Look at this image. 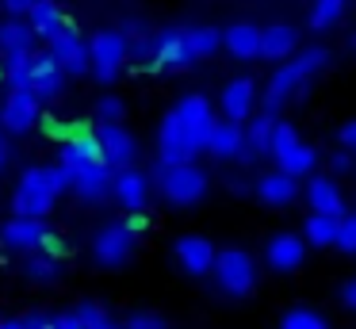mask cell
Returning a JSON list of instances; mask_svg holds the SVG:
<instances>
[{"label":"cell","mask_w":356,"mask_h":329,"mask_svg":"<svg viewBox=\"0 0 356 329\" xmlns=\"http://www.w3.org/2000/svg\"><path fill=\"white\" fill-rule=\"evenodd\" d=\"M127 65V35L123 31H96L88 38V69L96 73V81H115Z\"/></svg>","instance_id":"cell-6"},{"label":"cell","mask_w":356,"mask_h":329,"mask_svg":"<svg viewBox=\"0 0 356 329\" xmlns=\"http://www.w3.org/2000/svg\"><path fill=\"white\" fill-rule=\"evenodd\" d=\"M314 165H318V150H314V145H307V142H295L287 153H280V157H276V168H280V172H287V176H295V180H299V176H310V172H314Z\"/></svg>","instance_id":"cell-28"},{"label":"cell","mask_w":356,"mask_h":329,"mask_svg":"<svg viewBox=\"0 0 356 329\" xmlns=\"http://www.w3.org/2000/svg\"><path fill=\"white\" fill-rule=\"evenodd\" d=\"M295 142H302V138H299V130H295L291 122H280V119H276V127H272V138H268V157L276 161L280 153H287Z\"/></svg>","instance_id":"cell-37"},{"label":"cell","mask_w":356,"mask_h":329,"mask_svg":"<svg viewBox=\"0 0 356 329\" xmlns=\"http://www.w3.org/2000/svg\"><path fill=\"white\" fill-rule=\"evenodd\" d=\"M70 165H35L27 168L24 176H19L16 191H12V207H16V214H24V218H47L50 211H54L58 195L62 191H70Z\"/></svg>","instance_id":"cell-1"},{"label":"cell","mask_w":356,"mask_h":329,"mask_svg":"<svg viewBox=\"0 0 356 329\" xmlns=\"http://www.w3.org/2000/svg\"><path fill=\"white\" fill-rule=\"evenodd\" d=\"M211 275H215L218 291H226L230 298H245L249 291L257 287V260L249 257L245 249L230 245V249H218Z\"/></svg>","instance_id":"cell-4"},{"label":"cell","mask_w":356,"mask_h":329,"mask_svg":"<svg viewBox=\"0 0 356 329\" xmlns=\"http://www.w3.org/2000/svg\"><path fill=\"white\" fill-rule=\"evenodd\" d=\"M307 203H310V214H330V218H341V214H345V195H341V184L333 180L330 172H325V176H310Z\"/></svg>","instance_id":"cell-18"},{"label":"cell","mask_w":356,"mask_h":329,"mask_svg":"<svg viewBox=\"0 0 356 329\" xmlns=\"http://www.w3.org/2000/svg\"><path fill=\"white\" fill-rule=\"evenodd\" d=\"M50 237V230L42 226V218H24V214H16V218H8L4 226H0V249L4 252H35L42 249Z\"/></svg>","instance_id":"cell-12"},{"label":"cell","mask_w":356,"mask_h":329,"mask_svg":"<svg viewBox=\"0 0 356 329\" xmlns=\"http://www.w3.org/2000/svg\"><path fill=\"white\" fill-rule=\"evenodd\" d=\"M0 329H27V321L24 318H4V321H0Z\"/></svg>","instance_id":"cell-48"},{"label":"cell","mask_w":356,"mask_h":329,"mask_svg":"<svg viewBox=\"0 0 356 329\" xmlns=\"http://www.w3.org/2000/svg\"><path fill=\"white\" fill-rule=\"evenodd\" d=\"M192 61L195 58H192V50H188L184 27L154 35V69H184V65H192Z\"/></svg>","instance_id":"cell-17"},{"label":"cell","mask_w":356,"mask_h":329,"mask_svg":"<svg viewBox=\"0 0 356 329\" xmlns=\"http://www.w3.org/2000/svg\"><path fill=\"white\" fill-rule=\"evenodd\" d=\"M200 157V150L192 145V138L184 134V127L177 122V115H165L157 127V165H188Z\"/></svg>","instance_id":"cell-11"},{"label":"cell","mask_w":356,"mask_h":329,"mask_svg":"<svg viewBox=\"0 0 356 329\" xmlns=\"http://www.w3.org/2000/svg\"><path fill=\"white\" fill-rule=\"evenodd\" d=\"M70 191L85 203H104L111 199V168L104 161H81V165H70Z\"/></svg>","instance_id":"cell-10"},{"label":"cell","mask_w":356,"mask_h":329,"mask_svg":"<svg viewBox=\"0 0 356 329\" xmlns=\"http://www.w3.org/2000/svg\"><path fill=\"white\" fill-rule=\"evenodd\" d=\"M149 191H154V184H149V176L142 172L138 165H134V168H119V172L111 176V199H115L119 207H127L131 214L146 211Z\"/></svg>","instance_id":"cell-13"},{"label":"cell","mask_w":356,"mask_h":329,"mask_svg":"<svg viewBox=\"0 0 356 329\" xmlns=\"http://www.w3.org/2000/svg\"><path fill=\"white\" fill-rule=\"evenodd\" d=\"M172 115H177V122L184 127V134L192 138L195 150H200V153L207 150V138H211V130H215V122H218V115H215V107H211V99L200 96V92H188V96L177 99Z\"/></svg>","instance_id":"cell-8"},{"label":"cell","mask_w":356,"mask_h":329,"mask_svg":"<svg viewBox=\"0 0 356 329\" xmlns=\"http://www.w3.org/2000/svg\"><path fill=\"white\" fill-rule=\"evenodd\" d=\"M184 38H188L192 58H207V54H215L218 46H222V31L207 27V23H200V27H184Z\"/></svg>","instance_id":"cell-34"},{"label":"cell","mask_w":356,"mask_h":329,"mask_svg":"<svg viewBox=\"0 0 356 329\" xmlns=\"http://www.w3.org/2000/svg\"><path fill=\"white\" fill-rule=\"evenodd\" d=\"M353 165H356V157L341 150V153H333V157H330V168H325V172H330V176H348V172H353Z\"/></svg>","instance_id":"cell-41"},{"label":"cell","mask_w":356,"mask_h":329,"mask_svg":"<svg viewBox=\"0 0 356 329\" xmlns=\"http://www.w3.org/2000/svg\"><path fill=\"white\" fill-rule=\"evenodd\" d=\"M280 329H330V321L318 310H307V306H291V310L280 318Z\"/></svg>","instance_id":"cell-35"},{"label":"cell","mask_w":356,"mask_h":329,"mask_svg":"<svg viewBox=\"0 0 356 329\" xmlns=\"http://www.w3.org/2000/svg\"><path fill=\"white\" fill-rule=\"evenodd\" d=\"M241 150H245V127L230 122V119H218L211 138H207V153L215 161H238Z\"/></svg>","instance_id":"cell-21"},{"label":"cell","mask_w":356,"mask_h":329,"mask_svg":"<svg viewBox=\"0 0 356 329\" xmlns=\"http://www.w3.org/2000/svg\"><path fill=\"white\" fill-rule=\"evenodd\" d=\"M138 249V234L127 222H108L92 234V257L100 268H123Z\"/></svg>","instance_id":"cell-5"},{"label":"cell","mask_w":356,"mask_h":329,"mask_svg":"<svg viewBox=\"0 0 356 329\" xmlns=\"http://www.w3.org/2000/svg\"><path fill=\"white\" fill-rule=\"evenodd\" d=\"M325 65H330V50H325V46H307V50L295 54L291 61H284V65L268 77V88H264V96H261V111L280 115V107H284L287 99L302 96V92H307V81L318 77Z\"/></svg>","instance_id":"cell-2"},{"label":"cell","mask_w":356,"mask_h":329,"mask_svg":"<svg viewBox=\"0 0 356 329\" xmlns=\"http://www.w3.org/2000/svg\"><path fill=\"white\" fill-rule=\"evenodd\" d=\"M245 127V150H241L238 161H257V157H268V138H272V127H276V115L261 111V115H249V122H241Z\"/></svg>","instance_id":"cell-24"},{"label":"cell","mask_w":356,"mask_h":329,"mask_svg":"<svg viewBox=\"0 0 356 329\" xmlns=\"http://www.w3.org/2000/svg\"><path fill=\"white\" fill-rule=\"evenodd\" d=\"M341 306H345V310H356V275L341 283Z\"/></svg>","instance_id":"cell-43"},{"label":"cell","mask_w":356,"mask_h":329,"mask_svg":"<svg viewBox=\"0 0 356 329\" xmlns=\"http://www.w3.org/2000/svg\"><path fill=\"white\" fill-rule=\"evenodd\" d=\"M341 150H345V153H353V157H356V119L341 127Z\"/></svg>","instance_id":"cell-42"},{"label":"cell","mask_w":356,"mask_h":329,"mask_svg":"<svg viewBox=\"0 0 356 329\" xmlns=\"http://www.w3.org/2000/svg\"><path fill=\"white\" fill-rule=\"evenodd\" d=\"M96 142H100V161L111 172L134 168V161H138V138H134L123 122H100V127H96Z\"/></svg>","instance_id":"cell-9"},{"label":"cell","mask_w":356,"mask_h":329,"mask_svg":"<svg viewBox=\"0 0 356 329\" xmlns=\"http://www.w3.org/2000/svg\"><path fill=\"white\" fill-rule=\"evenodd\" d=\"M123 326L127 329H169V321H165L161 314H154V310H138V314H131Z\"/></svg>","instance_id":"cell-40"},{"label":"cell","mask_w":356,"mask_h":329,"mask_svg":"<svg viewBox=\"0 0 356 329\" xmlns=\"http://www.w3.org/2000/svg\"><path fill=\"white\" fill-rule=\"evenodd\" d=\"M222 46H226V54L238 58V61L261 58V27H253V23H230V27L222 31Z\"/></svg>","instance_id":"cell-23"},{"label":"cell","mask_w":356,"mask_h":329,"mask_svg":"<svg viewBox=\"0 0 356 329\" xmlns=\"http://www.w3.org/2000/svg\"><path fill=\"white\" fill-rule=\"evenodd\" d=\"M0 4L8 8V15H27L35 4H39V0H0Z\"/></svg>","instance_id":"cell-45"},{"label":"cell","mask_w":356,"mask_h":329,"mask_svg":"<svg viewBox=\"0 0 356 329\" xmlns=\"http://www.w3.org/2000/svg\"><path fill=\"white\" fill-rule=\"evenodd\" d=\"M295 42H299V35H295L291 23H268V27L261 31V58L264 61H284L295 54Z\"/></svg>","instance_id":"cell-25"},{"label":"cell","mask_w":356,"mask_h":329,"mask_svg":"<svg viewBox=\"0 0 356 329\" xmlns=\"http://www.w3.org/2000/svg\"><path fill=\"white\" fill-rule=\"evenodd\" d=\"M230 191H253V184H245L238 172H234V176H230Z\"/></svg>","instance_id":"cell-47"},{"label":"cell","mask_w":356,"mask_h":329,"mask_svg":"<svg viewBox=\"0 0 356 329\" xmlns=\"http://www.w3.org/2000/svg\"><path fill=\"white\" fill-rule=\"evenodd\" d=\"M341 12H345V0H314V4H310V27L330 31L333 23L341 19Z\"/></svg>","instance_id":"cell-36"},{"label":"cell","mask_w":356,"mask_h":329,"mask_svg":"<svg viewBox=\"0 0 356 329\" xmlns=\"http://www.w3.org/2000/svg\"><path fill=\"white\" fill-rule=\"evenodd\" d=\"M253 195L261 199L264 207H287L295 195H299V180L287 172H280V168H272V172H261L253 180Z\"/></svg>","instance_id":"cell-19"},{"label":"cell","mask_w":356,"mask_h":329,"mask_svg":"<svg viewBox=\"0 0 356 329\" xmlns=\"http://www.w3.org/2000/svg\"><path fill=\"white\" fill-rule=\"evenodd\" d=\"M35 46V31L24 19H8L0 23V54H31Z\"/></svg>","instance_id":"cell-30"},{"label":"cell","mask_w":356,"mask_h":329,"mask_svg":"<svg viewBox=\"0 0 356 329\" xmlns=\"http://www.w3.org/2000/svg\"><path fill=\"white\" fill-rule=\"evenodd\" d=\"M302 241L318 245V249H330L337 241V218H330V214H310L302 222Z\"/></svg>","instance_id":"cell-32"},{"label":"cell","mask_w":356,"mask_h":329,"mask_svg":"<svg viewBox=\"0 0 356 329\" xmlns=\"http://www.w3.org/2000/svg\"><path fill=\"white\" fill-rule=\"evenodd\" d=\"M96 119L100 122H119L123 119V99L119 96H100L96 99Z\"/></svg>","instance_id":"cell-39"},{"label":"cell","mask_w":356,"mask_h":329,"mask_svg":"<svg viewBox=\"0 0 356 329\" xmlns=\"http://www.w3.org/2000/svg\"><path fill=\"white\" fill-rule=\"evenodd\" d=\"M333 245H337L341 252H356V214L345 211L337 218V241H333Z\"/></svg>","instance_id":"cell-38"},{"label":"cell","mask_w":356,"mask_h":329,"mask_svg":"<svg viewBox=\"0 0 356 329\" xmlns=\"http://www.w3.org/2000/svg\"><path fill=\"white\" fill-rule=\"evenodd\" d=\"M58 275H62V257H58V249L42 245V249H35V252H27V257H24V280L54 283Z\"/></svg>","instance_id":"cell-26"},{"label":"cell","mask_w":356,"mask_h":329,"mask_svg":"<svg viewBox=\"0 0 356 329\" xmlns=\"http://www.w3.org/2000/svg\"><path fill=\"white\" fill-rule=\"evenodd\" d=\"M81 161H100V142L96 130H70L62 142V165H81Z\"/></svg>","instance_id":"cell-27"},{"label":"cell","mask_w":356,"mask_h":329,"mask_svg":"<svg viewBox=\"0 0 356 329\" xmlns=\"http://www.w3.org/2000/svg\"><path fill=\"white\" fill-rule=\"evenodd\" d=\"M73 314L81 318V326L85 329H127L119 318H111L108 310H104L100 303H92V298H81L77 306H73Z\"/></svg>","instance_id":"cell-33"},{"label":"cell","mask_w":356,"mask_h":329,"mask_svg":"<svg viewBox=\"0 0 356 329\" xmlns=\"http://www.w3.org/2000/svg\"><path fill=\"white\" fill-rule=\"evenodd\" d=\"M154 180H157L161 199L172 207H192L207 195V172L195 161H188V165H157Z\"/></svg>","instance_id":"cell-3"},{"label":"cell","mask_w":356,"mask_h":329,"mask_svg":"<svg viewBox=\"0 0 356 329\" xmlns=\"http://www.w3.org/2000/svg\"><path fill=\"white\" fill-rule=\"evenodd\" d=\"M172 257H177V264L184 268L188 275H207L211 268H215L218 249L200 234H184V237H177V245H172Z\"/></svg>","instance_id":"cell-15"},{"label":"cell","mask_w":356,"mask_h":329,"mask_svg":"<svg viewBox=\"0 0 356 329\" xmlns=\"http://www.w3.org/2000/svg\"><path fill=\"white\" fill-rule=\"evenodd\" d=\"M353 46H356V38H353Z\"/></svg>","instance_id":"cell-49"},{"label":"cell","mask_w":356,"mask_h":329,"mask_svg":"<svg viewBox=\"0 0 356 329\" xmlns=\"http://www.w3.org/2000/svg\"><path fill=\"white\" fill-rule=\"evenodd\" d=\"M39 115H42V99L35 96L31 84H16L0 99V127L8 134H27L39 122Z\"/></svg>","instance_id":"cell-7"},{"label":"cell","mask_w":356,"mask_h":329,"mask_svg":"<svg viewBox=\"0 0 356 329\" xmlns=\"http://www.w3.org/2000/svg\"><path fill=\"white\" fill-rule=\"evenodd\" d=\"M35 54H0V77L8 81V88L16 84H31V73H35Z\"/></svg>","instance_id":"cell-31"},{"label":"cell","mask_w":356,"mask_h":329,"mask_svg":"<svg viewBox=\"0 0 356 329\" xmlns=\"http://www.w3.org/2000/svg\"><path fill=\"white\" fill-rule=\"evenodd\" d=\"M222 119L230 122H249V115H253L257 107V81L253 77H234L230 84L222 88Z\"/></svg>","instance_id":"cell-16"},{"label":"cell","mask_w":356,"mask_h":329,"mask_svg":"<svg viewBox=\"0 0 356 329\" xmlns=\"http://www.w3.org/2000/svg\"><path fill=\"white\" fill-rule=\"evenodd\" d=\"M302 257H307V241L299 234H276L264 249L272 272H295V268H302Z\"/></svg>","instance_id":"cell-20"},{"label":"cell","mask_w":356,"mask_h":329,"mask_svg":"<svg viewBox=\"0 0 356 329\" xmlns=\"http://www.w3.org/2000/svg\"><path fill=\"white\" fill-rule=\"evenodd\" d=\"M47 58L62 69L65 77H81L88 73V42L77 35V31H65V35L50 38L47 46Z\"/></svg>","instance_id":"cell-14"},{"label":"cell","mask_w":356,"mask_h":329,"mask_svg":"<svg viewBox=\"0 0 356 329\" xmlns=\"http://www.w3.org/2000/svg\"><path fill=\"white\" fill-rule=\"evenodd\" d=\"M27 23H31V31H35V38H58V35H65V31H73V23L65 19V12L54 4V0H39V4L27 12Z\"/></svg>","instance_id":"cell-22"},{"label":"cell","mask_w":356,"mask_h":329,"mask_svg":"<svg viewBox=\"0 0 356 329\" xmlns=\"http://www.w3.org/2000/svg\"><path fill=\"white\" fill-rule=\"evenodd\" d=\"M54 329H85V326H81V318L73 310H62V314H54Z\"/></svg>","instance_id":"cell-44"},{"label":"cell","mask_w":356,"mask_h":329,"mask_svg":"<svg viewBox=\"0 0 356 329\" xmlns=\"http://www.w3.org/2000/svg\"><path fill=\"white\" fill-rule=\"evenodd\" d=\"M31 88L39 99H54V96H62V88H65V73L50 58H39L35 61V73H31Z\"/></svg>","instance_id":"cell-29"},{"label":"cell","mask_w":356,"mask_h":329,"mask_svg":"<svg viewBox=\"0 0 356 329\" xmlns=\"http://www.w3.org/2000/svg\"><path fill=\"white\" fill-rule=\"evenodd\" d=\"M8 165H12V150L4 145V134H0V172H4Z\"/></svg>","instance_id":"cell-46"}]
</instances>
